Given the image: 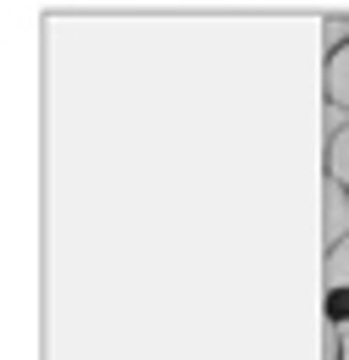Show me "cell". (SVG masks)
Returning <instances> with one entry per match:
<instances>
[{"label": "cell", "mask_w": 349, "mask_h": 360, "mask_svg": "<svg viewBox=\"0 0 349 360\" xmlns=\"http://www.w3.org/2000/svg\"><path fill=\"white\" fill-rule=\"evenodd\" d=\"M344 233H349V188L338 178H327L322 183V238H327V250L344 244Z\"/></svg>", "instance_id": "1"}, {"label": "cell", "mask_w": 349, "mask_h": 360, "mask_svg": "<svg viewBox=\"0 0 349 360\" xmlns=\"http://www.w3.org/2000/svg\"><path fill=\"white\" fill-rule=\"evenodd\" d=\"M322 84H327V105H344L349 111V56H327V72H322Z\"/></svg>", "instance_id": "2"}, {"label": "cell", "mask_w": 349, "mask_h": 360, "mask_svg": "<svg viewBox=\"0 0 349 360\" xmlns=\"http://www.w3.org/2000/svg\"><path fill=\"white\" fill-rule=\"evenodd\" d=\"M327 288H349V238L338 244V250H327Z\"/></svg>", "instance_id": "3"}, {"label": "cell", "mask_w": 349, "mask_h": 360, "mask_svg": "<svg viewBox=\"0 0 349 360\" xmlns=\"http://www.w3.org/2000/svg\"><path fill=\"white\" fill-rule=\"evenodd\" d=\"M327 178H338V183L349 188V134L327 144Z\"/></svg>", "instance_id": "4"}, {"label": "cell", "mask_w": 349, "mask_h": 360, "mask_svg": "<svg viewBox=\"0 0 349 360\" xmlns=\"http://www.w3.org/2000/svg\"><path fill=\"white\" fill-rule=\"evenodd\" d=\"M322 134H327V144H333V134L338 139L349 134V111L344 105H327V111H322Z\"/></svg>", "instance_id": "5"}, {"label": "cell", "mask_w": 349, "mask_h": 360, "mask_svg": "<svg viewBox=\"0 0 349 360\" xmlns=\"http://www.w3.org/2000/svg\"><path fill=\"white\" fill-rule=\"evenodd\" d=\"M338 349H344V338L333 333V321H322V360H338Z\"/></svg>", "instance_id": "6"}, {"label": "cell", "mask_w": 349, "mask_h": 360, "mask_svg": "<svg viewBox=\"0 0 349 360\" xmlns=\"http://www.w3.org/2000/svg\"><path fill=\"white\" fill-rule=\"evenodd\" d=\"M349 28L344 22H333V17H327V22H322V45H327V56H333V45H338V39H344Z\"/></svg>", "instance_id": "7"}, {"label": "cell", "mask_w": 349, "mask_h": 360, "mask_svg": "<svg viewBox=\"0 0 349 360\" xmlns=\"http://www.w3.org/2000/svg\"><path fill=\"white\" fill-rule=\"evenodd\" d=\"M338 338H344V360H349V321H344V327H338Z\"/></svg>", "instance_id": "8"}, {"label": "cell", "mask_w": 349, "mask_h": 360, "mask_svg": "<svg viewBox=\"0 0 349 360\" xmlns=\"http://www.w3.org/2000/svg\"><path fill=\"white\" fill-rule=\"evenodd\" d=\"M344 28H349V22H344Z\"/></svg>", "instance_id": "9"}]
</instances>
